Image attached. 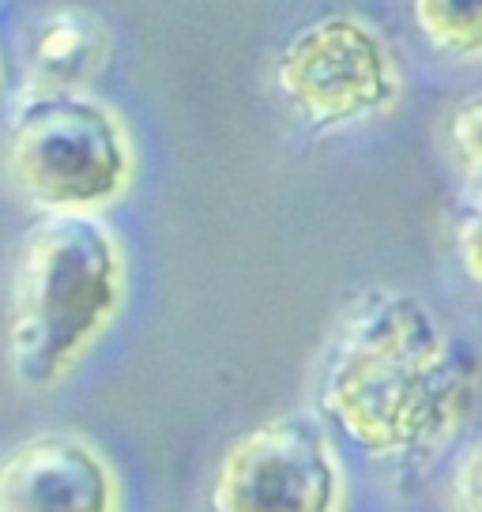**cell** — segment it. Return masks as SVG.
Returning <instances> with one entry per match:
<instances>
[{"label": "cell", "instance_id": "cell-9", "mask_svg": "<svg viewBox=\"0 0 482 512\" xmlns=\"http://www.w3.org/2000/svg\"><path fill=\"white\" fill-rule=\"evenodd\" d=\"M445 147H449L452 174L464 196L482 208V91L464 95L445 117Z\"/></svg>", "mask_w": 482, "mask_h": 512}, {"label": "cell", "instance_id": "cell-12", "mask_svg": "<svg viewBox=\"0 0 482 512\" xmlns=\"http://www.w3.org/2000/svg\"><path fill=\"white\" fill-rule=\"evenodd\" d=\"M0 80H4V72H0Z\"/></svg>", "mask_w": 482, "mask_h": 512}, {"label": "cell", "instance_id": "cell-2", "mask_svg": "<svg viewBox=\"0 0 482 512\" xmlns=\"http://www.w3.org/2000/svg\"><path fill=\"white\" fill-rule=\"evenodd\" d=\"M125 305V253L91 211H42L8 268L4 358L23 388L61 384Z\"/></svg>", "mask_w": 482, "mask_h": 512}, {"label": "cell", "instance_id": "cell-6", "mask_svg": "<svg viewBox=\"0 0 482 512\" xmlns=\"http://www.w3.org/2000/svg\"><path fill=\"white\" fill-rule=\"evenodd\" d=\"M0 512H121V479L80 433H34L0 456Z\"/></svg>", "mask_w": 482, "mask_h": 512}, {"label": "cell", "instance_id": "cell-8", "mask_svg": "<svg viewBox=\"0 0 482 512\" xmlns=\"http://www.w3.org/2000/svg\"><path fill=\"white\" fill-rule=\"evenodd\" d=\"M422 38L452 61L482 57V0H411Z\"/></svg>", "mask_w": 482, "mask_h": 512}, {"label": "cell", "instance_id": "cell-10", "mask_svg": "<svg viewBox=\"0 0 482 512\" xmlns=\"http://www.w3.org/2000/svg\"><path fill=\"white\" fill-rule=\"evenodd\" d=\"M445 512H482V430L452 456L445 479Z\"/></svg>", "mask_w": 482, "mask_h": 512}, {"label": "cell", "instance_id": "cell-1", "mask_svg": "<svg viewBox=\"0 0 482 512\" xmlns=\"http://www.w3.org/2000/svg\"><path fill=\"white\" fill-rule=\"evenodd\" d=\"M313 407L328 433L373 464L434 467L471 415V373L430 305L392 287L343 302L313 362Z\"/></svg>", "mask_w": 482, "mask_h": 512}, {"label": "cell", "instance_id": "cell-5", "mask_svg": "<svg viewBox=\"0 0 482 512\" xmlns=\"http://www.w3.org/2000/svg\"><path fill=\"white\" fill-rule=\"evenodd\" d=\"M211 512H343L347 471L317 418L275 415L223 448Z\"/></svg>", "mask_w": 482, "mask_h": 512}, {"label": "cell", "instance_id": "cell-7", "mask_svg": "<svg viewBox=\"0 0 482 512\" xmlns=\"http://www.w3.org/2000/svg\"><path fill=\"white\" fill-rule=\"evenodd\" d=\"M110 61V31L98 16L76 4H53L27 31V80L31 95L83 91Z\"/></svg>", "mask_w": 482, "mask_h": 512}, {"label": "cell", "instance_id": "cell-3", "mask_svg": "<svg viewBox=\"0 0 482 512\" xmlns=\"http://www.w3.org/2000/svg\"><path fill=\"white\" fill-rule=\"evenodd\" d=\"M0 174L31 208L95 215L129 189V132L80 91L31 95L0 140Z\"/></svg>", "mask_w": 482, "mask_h": 512}, {"label": "cell", "instance_id": "cell-4", "mask_svg": "<svg viewBox=\"0 0 482 512\" xmlns=\"http://www.w3.org/2000/svg\"><path fill=\"white\" fill-rule=\"evenodd\" d=\"M275 87L309 128L339 132L400 102V64L373 23L332 12L283 42L275 57Z\"/></svg>", "mask_w": 482, "mask_h": 512}, {"label": "cell", "instance_id": "cell-11", "mask_svg": "<svg viewBox=\"0 0 482 512\" xmlns=\"http://www.w3.org/2000/svg\"><path fill=\"white\" fill-rule=\"evenodd\" d=\"M456 260L467 279L482 290V208H475L456 226Z\"/></svg>", "mask_w": 482, "mask_h": 512}]
</instances>
